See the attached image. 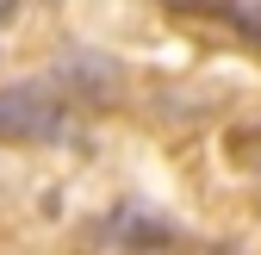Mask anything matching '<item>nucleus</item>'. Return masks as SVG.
<instances>
[{
  "mask_svg": "<svg viewBox=\"0 0 261 255\" xmlns=\"http://www.w3.org/2000/svg\"><path fill=\"white\" fill-rule=\"evenodd\" d=\"M13 7H19V0H0V25H7V19H13Z\"/></svg>",
  "mask_w": 261,
  "mask_h": 255,
  "instance_id": "f03ea898",
  "label": "nucleus"
},
{
  "mask_svg": "<svg viewBox=\"0 0 261 255\" xmlns=\"http://www.w3.org/2000/svg\"><path fill=\"white\" fill-rule=\"evenodd\" d=\"M69 131V112H62V93L38 87V81H19V87H0V143H50Z\"/></svg>",
  "mask_w": 261,
  "mask_h": 255,
  "instance_id": "f257e3e1",
  "label": "nucleus"
}]
</instances>
